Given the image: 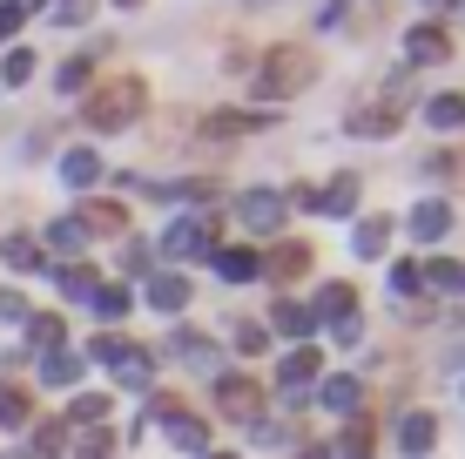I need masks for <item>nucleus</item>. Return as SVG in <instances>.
<instances>
[{
    "mask_svg": "<svg viewBox=\"0 0 465 459\" xmlns=\"http://www.w3.org/2000/svg\"><path fill=\"white\" fill-rule=\"evenodd\" d=\"M61 439H68V433H61V419H47V425H41V439H35V446H41V453H61Z\"/></svg>",
    "mask_w": 465,
    "mask_h": 459,
    "instance_id": "obj_39",
    "label": "nucleus"
},
{
    "mask_svg": "<svg viewBox=\"0 0 465 459\" xmlns=\"http://www.w3.org/2000/svg\"><path fill=\"white\" fill-rule=\"evenodd\" d=\"M47 244H54L61 257H82V250H88V230L74 224V216H61V224H47Z\"/></svg>",
    "mask_w": 465,
    "mask_h": 459,
    "instance_id": "obj_20",
    "label": "nucleus"
},
{
    "mask_svg": "<svg viewBox=\"0 0 465 459\" xmlns=\"http://www.w3.org/2000/svg\"><path fill=\"white\" fill-rule=\"evenodd\" d=\"M163 433H169L175 453H203V446H210V425H203L196 413H175V405L163 413Z\"/></svg>",
    "mask_w": 465,
    "mask_h": 459,
    "instance_id": "obj_7",
    "label": "nucleus"
},
{
    "mask_svg": "<svg viewBox=\"0 0 465 459\" xmlns=\"http://www.w3.org/2000/svg\"><path fill=\"white\" fill-rule=\"evenodd\" d=\"M41 378L47 385H74V378H82V358L74 352H41Z\"/></svg>",
    "mask_w": 465,
    "mask_h": 459,
    "instance_id": "obj_22",
    "label": "nucleus"
},
{
    "mask_svg": "<svg viewBox=\"0 0 465 459\" xmlns=\"http://www.w3.org/2000/svg\"><path fill=\"white\" fill-rule=\"evenodd\" d=\"M277 331L283 338H311V311L291 304V297H277Z\"/></svg>",
    "mask_w": 465,
    "mask_h": 459,
    "instance_id": "obj_27",
    "label": "nucleus"
},
{
    "mask_svg": "<svg viewBox=\"0 0 465 459\" xmlns=\"http://www.w3.org/2000/svg\"><path fill=\"white\" fill-rule=\"evenodd\" d=\"M94 176H102V155L94 149H68L61 155V183L68 189H94Z\"/></svg>",
    "mask_w": 465,
    "mask_h": 459,
    "instance_id": "obj_10",
    "label": "nucleus"
},
{
    "mask_svg": "<svg viewBox=\"0 0 465 459\" xmlns=\"http://www.w3.org/2000/svg\"><path fill=\"white\" fill-rule=\"evenodd\" d=\"M419 284H431V291H445V297H465V264H452V257H431L425 271H419Z\"/></svg>",
    "mask_w": 465,
    "mask_h": 459,
    "instance_id": "obj_11",
    "label": "nucleus"
},
{
    "mask_svg": "<svg viewBox=\"0 0 465 459\" xmlns=\"http://www.w3.org/2000/svg\"><path fill=\"white\" fill-rule=\"evenodd\" d=\"M0 264H14V271H41V250L27 244V236H7V244H0Z\"/></svg>",
    "mask_w": 465,
    "mask_h": 459,
    "instance_id": "obj_28",
    "label": "nucleus"
},
{
    "mask_svg": "<svg viewBox=\"0 0 465 459\" xmlns=\"http://www.w3.org/2000/svg\"><path fill=\"white\" fill-rule=\"evenodd\" d=\"M317 372H324V358H317V344H297V352H291V358H283V365H277V385H283V392H291V399H297V392L311 385Z\"/></svg>",
    "mask_w": 465,
    "mask_h": 459,
    "instance_id": "obj_8",
    "label": "nucleus"
},
{
    "mask_svg": "<svg viewBox=\"0 0 465 459\" xmlns=\"http://www.w3.org/2000/svg\"><path fill=\"white\" fill-rule=\"evenodd\" d=\"M94 358L115 372L122 392H149V385H155V358L135 352V344H122V338H102V344H94Z\"/></svg>",
    "mask_w": 465,
    "mask_h": 459,
    "instance_id": "obj_2",
    "label": "nucleus"
},
{
    "mask_svg": "<svg viewBox=\"0 0 465 459\" xmlns=\"http://www.w3.org/2000/svg\"><path fill=\"white\" fill-rule=\"evenodd\" d=\"M27 75H35V55H27V47H7V61H0V82H7V88H21Z\"/></svg>",
    "mask_w": 465,
    "mask_h": 459,
    "instance_id": "obj_30",
    "label": "nucleus"
},
{
    "mask_svg": "<svg viewBox=\"0 0 465 459\" xmlns=\"http://www.w3.org/2000/svg\"><path fill=\"white\" fill-rule=\"evenodd\" d=\"M115 7H142V0H115Z\"/></svg>",
    "mask_w": 465,
    "mask_h": 459,
    "instance_id": "obj_43",
    "label": "nucleus"
},
{
    "mask_svg": "<svg viewBox=\"0 0 465 459\" xmlns=\"http://www.w3.org/2000/svg\"><path fill=\"white\" fill-rule=\"evenodd\" d=\"M351 284H324V291H317V311H311V324H338V318H351Z\"/></svg>",
    "mask_w": 465,
    "mask_h": 459,
    "instance_id": "obj_12",
    "label": "nucleus"
},
{
    "mask_svg": "<svg viewBox=\"0 0 465 459\" xmlns=\"http://www.w3.org/2000/svg\"><path fill=\"white\" fill-rule=\"evenodd\" d=\"M384 244H391V216H364L358 236H351V250H358V257H384Z\"/></svg>",
    "mask_w": 465,
    "mask_h": 459,
    "instance_id": "obj_15",
    "label": "nucleus"
},
{
    "mask_svg": "<svg viewBox=\"0 0 465 459\" xmlns=\"http://www.w3.org/2000/svg\"><path fill=\"white\" fill-rule=\"evenodd\" d=\"M210 224H216V216H175V224L163 230V257L169 264L203 257V250H210Z\"/></svg>",
    "mask_w": 465,
    "mask_h": 459,
    "instance_id": "obj_4",
    "label": "nucleus"
},
{
    "mask_svg": "<svg viewBox=\"0 0 465 459\" xmlns=\"http://www.w3.org/2000/svg\"><path fill=\"white\" fill-rule=\"evenodd\" d=\"M439 7H452V0H439Z\"/></svg>",
    "mask_w": 465,
    "mask_h": 459,
    "instance_id": "obj_44",
    "label": "nucleus"
},
{
    "mask_svg": "<svg viewBox=\"0 0 465 459\" xmlns=\"http://www.w3.org/2000/svg\"><path fill=\"white\" fill-rule=\"evenodd\" d=\"M283 210H291V203H283L277 189H250V196H236V216H243L250 236H270V230L283 224Z\"/></svg>",
    "mask_w": 465,
    "mask_h": 459,
    "instance_id": "obj_5",
    "label": "nucleus"
},
{
    "mask_svg": "<svg viewBox=\"0 0 465 459\" xmlns=\"http://www.w3.org/2000/svg\"><path fill=\"white\" fill-rule=\"evenodd\" d=\"M142 102H149V88L128 75V82H115V88L88 95V122H94V129H128V122L142 115Z\"/></svg>",
    "mask_w": 465,
    "mask_h": 459,
    "instance_id": "obj_1",
    "label": "nucleus"
},
{
    "mask_svg": "<svg viewBox=\"0 0 465 459\" xmlns=\"http://www.w3.org/2000/svg\"><path fill=\"white\" fill-rule=\"evenodd\" d=\"M0 324H27V304L14 291H0Z\"/></svg>",
    "mask_w": 465,
    "mask_h": 459,
    "instance_id": "obj_36",
    "label": "nucleus"
},
{
    "mask_svg": "<svg viewBox=\"0 0 465 459\" xmlns=\"http://www.w3.org/2000/svg\"><path fill=\"white\" fill-rule=\"evenodd\" d=\"M331 338H338V344H358V338H364V324H358V311H351V318H338V324H331Z\"/></svg>",
    "mask_w": 465,
    "mask_h": 459,
    "instance_id": "obj_37",
    "label": "nucleus"
},
{
    "mask_svg": "<svg viewBox=\"0 0 465 459\" xmlns=\"http://www.w3.org/2000/svg\"><path fill=\"white\" fill-rule=\"evenodd\" d=\"M317 210H324V216H351V210H358V176H338L324 196H317Z\"/></svg>",
    "mask_w": 465,
    "mask_h": 459,
    "instance_id": "obj_17",
    "label": "nucleus"
},
{
    "mask_svg": "<svg viewBox=\"0 0 465 459\" xmlns=\"http://www.w3.org/2000/svg\"><path fill=\"white\" fill-rule=\"evenodd\" d=\"M230 344H236V352H243V358H256V352H263V324H230Z\"/></svg>",
    "mask_w": 465,
    "mask_h": 459,
    "instance_id": "obj_34",
    "label": "nucleus"
},
{
    "mask_svg": "<svg viewBox=\"0 0 465 459\" xmlns=\"http://www.w3.org/2000/svg\"><path fill=\"white\" fill-rule=\"evenodd\" d=\"M405 55H411V68H425V61H445V55H452V35H445V27H411V35H405Z\"/></svg>",
    "mask_w": 465,
    "mask_h": 459,
    "instance_id": "obj_9",
    "label": "nucleus"
},
{
    "mask_svg": "<svg viewBox=\"0 0 465 459\" xmlns=\"http://www.w3.org/2000/svg\"><path fill=\"white\" fill-rule=\"evenodd\" d=\"M94 311H102V318H128V304H135V297L122 291V284H94V297H88Z\"/></svg>",
    "mask_w": 465,
    "mask_h": 459,
    "instance_id": "obj_26",
    "label": "nucleus"
},
{
    "mask_svg": "<svg viewBox=\"0 0 465 459\" xmlns=\"http://www.w3.org/2000/svg\"><path fill=\"white\" fill-rule=\"evenodd\" d=\"M324 405H331V413H358V405H364V385H358V378H331V385H324Z\"/></svg>",
    "mask_w": 465,
    "mask_h": 459,
    "instance_id": "obj_24",
    "label": "nucleus"
},
{
    "mask_svg": "<svg viewBox=\"0 0 465 459\" xmlns=\"http://www.w3.org/2000/svg\"><path fill=\"white\" fill-rule=\"evenodd\" d=\"M445 230H452V210H445V203H419V210H411V236H419V244H439Z\"/></svg>",
    "mask_w": 465,
    "mask_h": 459,
    "instance_id": "obj_13",
    "label": "nucleus"
},
{
    "mask_svg": "<svg viewBox=\"0 0 465 459\" xmlns=\"http://www.w3.org/2000/svg\"><path fill=\"white\" fill-rule=\"evenodd\" d=\"M303 264H311V250H303V244H283V250H277V264H270V271H303Z\"/></svg>",
    "mask_w": 465,
    "mask_h": 459,
    "instance_id": "obj_35",
    "label": "nucleus"
},
{
    "mask_svg": "<svg viewBox=\"0 0 465 459\" xmlns=\"http://www.w3.org/2000/svg\"><path fill=\"white\" fill-rule=\"evenodd\" d=\"M102 413H108V392H82V399L68 405V419H74V425H94Z\"/></svg>",
    "mask_w": 465,
    "mask_h": 459,
    "instance_id": "obj_31",
    "label": "nucleus"
},
{
    "mask_svg": "<svg viewBox=\"0 0 465 459\" xmlns=\"http://www.w3.org/2000/svg\"><path fill=\"white\" fill-rule=\"evenodd\" d=\"M431 439H439V419H431V413H405V419H398V446H405V453H425Z\"/></svg>",
    "mask_w": 465,
    "mask_h": 459,
    "instance_id": "obj_14",
    "label": "nucleus"
},
{
    "mask_svg": "<svg viewBox=\"0 0 465 459\" xmlns=\"http://www.w3.org/2000/svg\"><path fill=\"white\" fill-rule=\"evenodd\" d=\"M82 459H115V453H108L102 439H88V446H82Z\"/></svg>",
    "mask_w": 465,
    "mask_h": 459,
    "instance_id": "obj_41",
    "label": "nucleus"
},
{
    "mask_svg": "<svg viewBox=\"0 0 465 459\" xmlns=\"http://www.w3.org/2000/svg\"><path fill=\"white\" fill-rule=\"evenodd\" d=\"M88 75H94V68H88V61H61V75H54V88H61V95H82V88H88Z\"/></svg>",
    "mask_w": 465,
    "mask_h": 459,
    "instance_id": "obj_32",
    "label": "nucleus"
},
{
    "mask_svg": "<svg viewBox=\"0 0 465 459\" xmlns=\"http://www.w3.org/2000/svg\"><path fill=\"white\" fill-rule=\"evenodd\" d=\"M216 277L223 284H250L256 277V257H250V250H216Z\"/></svg>",
    "mask_w": 465,
    "mask_h": 459,
    "instance_id": "obj_23",
    "label": "nucleus"
},
{
    "mask_svg": "<svg viewBox=\"0 0 465 459\" xmlns=\"http://www.w3.org/2000/svg\"><path fill=\"white\" fill-rule=\"evenodd\" d=\"M216 405L230 419H256L263 413V385H256L250 372H230V378H216Z\"/></svg>",
    "mask_w": 465,
    "mask_h": 459,
    "instance_id": "obj_6",
    "label": "nucleus"
},
{
    "mask_svg": "<svg viewBox=\"0 0 465 459\" xmlns=\"http://www.w3.org/2000/svg\"><path fill=\"white\" fill-rule=\"evenodd\" d=\"M54 284H61L68 297H82V304L94 297V271H88V264H61V271H54Z\"/></svg>",
    "mask_w": 465,
    "mask_h": 459,
    "instance_id": "obj_25",
    "label": "nucleus"
},
{
    "mask_svg": "<svg viewBox=\"0 0 465 459\" xmlns=\"http://www.w3.org/2000/svg\"><path fill=\"white\" fill-rule=\"evenodd\" d=\"M149 304H155V311H183V304H189V284H183V277H169V271H163V277H149Z\"/></svg>",
    "mask_w": 465,
    "mask_h": 459,
    "instance_id": "obj_18",
    "label": "nucleus"
},
{
    "mask_svg": "<svg viewBox=\"0 0 465 459\" xmlns=\"http://www.w3.org/2000/svg\"><path fill=\"white\" fill-rule=\"evenodd\" d=\"M74 224H82L88 236H122V224H128V216L115 210V203H88V210L74 216Z\"/></svg>",
    "mask_w": 465,
    "mask_h": 459,
    "instance_id": "obj_16",
    "label": "nucleus"
},
{
    "mask_svg": "<svg viewBox=\"0 0 465 459\" xmlns=\"http://www.w3.org/2000/svg\"><path fill=\"white\" fill-rule=\"evenodd\" d=\"M196 459H230V453H196Z\"/></svg>",
    "mask_w": 465,
    "mask_h": 459,
    "instance_id": "obj_42",
    "label": "nucleus"
},
{
    "mask_svg": "<svg viewBox=\"0 0 465 459\" xmlns=\"http://www.w3.org/2000/svg\"><path fill=\"white\" fill-rule=\"evenodd\" d=\"M0 425H27V392L0 378Z\"/></svg>",
    "mask_w": 465,
    "mask_h": 459,
    "instance_id": "obj_29",
    "label": "nucleus"
},
{
    "mask_svg": "<svg viewBox=\"0 0 465 459\" xmlns=\"http://www.w3.org/2000/svg\"><path fill=\"white\" fill-rule=\"evenodd\" d=\"M175 358H183V365H196V372H216V344L196 338V331H183V338H175Z\"/></svg>",
    "mask_w": 465,
    "mask_h": 459,
    "instance_id": "obj_19",
    "label": "nucleus"
},
{
    "mask_svg": "<svg viewBox=\"0 0 465 459\" xmlns=\"http://www.w3.org/2000/svg\"><path fill=\"white\" fill-rule=\"evenodd\" d=\"M425 122H431V129H465V95H439V102H425Z\"/></svg>",
    "mask_w": 465,
    "mask_h": 459,
    "instance_id": "obj_21",
    "label": "nucleus"
},
{
    "mask_svg": "<svg viewBox=\"0 0 465 459\" xmlns=\"http://www.w3.org/2000/svg\"><path fill=\"white\" fill-rule=\"evenodd\" d=\"M68 7H74V0H68Z\"/></svg>",
    "mask_w": 465,
    "mask_h": 459,
    "instance_id": "obj_45",
    "label": "nucleus"
},
{
    "mask_svg": "<svg viewBox=\"0 0 465 459\" xmlns=\"http://www.w3.org/2000/svg\"><path fill=\"white\" fill-rule=\"evenodd\" d=\"M21 14H27V7H21V0H7V7H0V41H7V35H14V27H21Z\"/></svg>",
    "mask_w": 465,
    "mask_h": 459,
    "instance_id": "obj_40",
    "label": "nucleus"
},
{
    "mask_svg": "<svg viewBox=\"0 0 465 459\" xmlns=\"http://www.w3.org/2000/svg\"><path fill=\"white\" fill-rule=\"evenodd\" d=\"M391 291H419V264H391Z\"/></svg>",
    "mask_w": 465,
    "mask_h": 459,
    "instance_id": "obj_38",
    "label": "nucleus"
},
{
    "mask_svg": "<svg viewBox=\"0 0 465 459\" xmlns=\"http://www.w3.org/2000/svg\"><path fill=\"white\" fill-rule=\"evenodd\" d=\"M297 88H311V61L297 55V47H277L270 55V68H256V95H297Z\"/></svg>",
    "mask_w": 465,
    "mask_h": 459,
    "instance_id": "obj_3",
    "label": "nucleus"
},
{
    "mask_svg": "<svg viewBox=\"0 0 465 459\" xmlns=\"http://www.w3.org/2000/svg\"><path fill=\"white\" fill-rule=\"evenodd\" d=\"M344 129H351V135H391V129H398V115H371V108H364V115H351Z\"/></svg>",
    "mask_w": 465,
    "mask_h": 459,
    "instance_id": "obj_33",
    "label": "nucleus"
}]
</instances>
